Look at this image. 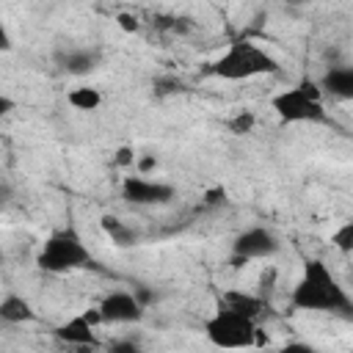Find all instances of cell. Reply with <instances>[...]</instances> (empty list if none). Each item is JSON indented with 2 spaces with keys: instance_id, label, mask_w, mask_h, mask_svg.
<instances>
[{
  "instance_id": "1",
  "label": "cell",
  "mask_w": 353,
  "mask_h": 353,
  "mask_svg": "<svg viewBox=\"0 0 353 353\" xmlns=\"http://www.w3.org/2000/svg\"><path fill=\"white\" fill-rule=\"evenodd\" d=\"M290 303L301 312H339V314L353 312L350 295L345 292V287L336 281V276L323 259H309L303 265V273L290 292Z\"/></svg>"
},
{
  "instance_id": "2",
  "label": "cell",
  "mask_w": 353,
  "mask_h": 353,
  "mask_svg": "<svg viewBox=\"0 0 353 353\" xmlns=\"http://www.w3.org/2000/svg\"><path fill=\"white\" fill-rule=\"evenodd\" d=\"M279 72V61L265 52L262 47L251 44V41H234L229 44V50L223 55H218L204 74L221 77V80H251L259 74H276Z\"/></svg>"
},
{
  "instance_id": "3",
  "label": "cell",
  "mask_w": 353,
  "mask_h": 353,
  "mask_svg": "<svg viewBox=\"0 0 353 353\" xmlns=\"http://www.w3.org/2000/svg\"><path fill=\"white\" fill-rule=\"evenodd\" d=\"M94 262L88 245L83 243V237L77 234L74 226H63V229H55L39 256H36V265L44 270V273H72V270H80V268H88Z\"/></svg>"
},
{
  "instance_id": "4",
  "label": "cell",
  "mask_w": 353,
  "mask_h": 353,
  "mask_svg": "<svg viewBox=\"0 0 353 353\" xmlns=\"http://www.w3.org/2000/svg\"><path fill=\"white\" fill-rule=\"evenodd\" d=\"M273 110L279 113L281 121L287 124H303V121H328V113H325V105H323V88L320 83L303 77L298 85L292 88H284L273 97Z\"/></svg>"
},
{
  "instance_id": "5",
  "label": "cell",
  "mask_w": 353,
  "mask_h": 353,
  "mask_svg": "<svg viewBox=\"0 0 353 353\" xmlns=\"http://www.w3.org/2000/svg\"><path fill=\"white\" fill-rule=\"evenodd\" d=\"M204 334L215 347H251L256 345V334H259V323L221 306L207 323H204Z\"/></svg>"
},
{
  "instance_id": "6",
  "label": "cell",
  "mask_w": 353,
  "mask_h": 353,
  "mask_svg": "<svg viewBox=\"0 0 353 353\" xmlns=\"http://www.w3.org/2000/svg\"><path fill=\"white\" fill-rule=\"evenodd\" d=\"M281 251V240L268 226H248L232 243V265L245 268L254 259H270Z\"/></svg>"
},
{
  "instance_id": "7",
  "label": "cell",
  "mask_w": 353,
  "mask_h": 353,
  "mask_svg": "<svg viewBox=\"0 0 353 353\" xmlns=\"http://www.w3.org/2000/svg\"><path fill=\"white\" fill-rule=\"evenodd\" d=\"M121 196H124L130 204L149 207V204H168V201L176 196V190H174V185H168V182L146 179L143 174H135V176H124V182H121Z\"/></svg>"
},
{
  "instance_id": "8",
  "label": "cell",
  "mask_w": 353,
  "mask_h": 353,
  "mask_svg": "<svg viewBox=\"0 0 353 353\" xmlns=\"http://www.w3.org/2000/svg\"><path fill=\"white\" fill-rule=\"evenodd\" d=\"M105 325H130V323H141L143 317V303L138 301L135 292L130 290H113L99 301Z\"/></svg>"
},
{
  "instance_id": "9",
  "label": "cell",
  "mask_w": 353,
  "mask_h": 353,
  "mask_svg": "<svg viewBox=\"0 0 353 353\" xmlns=\"http://www.w3.org/2000/svg\"><path fill=\"white\" fill-rule=\"evenodd\" d=\"M52 334H55V339H61V342H63V345H69V347H99L97 328L83 317V312H80V314H74L72 320H66V323L55 325V328H52Z\"/></svg>"
},
{
  "instance_id": "10",
  "label": "cell",
  "mask_w": 353,
  "mask_h": 353,
  "mask_svg": "<svg viewBox=\"0 0 353 353\" xmlns=\"http://www.w3.org/2000/svg\"><path fill=\"white\" fill-rule=\"evenodd\" d=\"M221 306H226V309H234V312H240V314H245V317H251V320H262V317H268L270 314V301L268 298H262L259 292H243V290H226L223 295H221Z\"/></svg>"
},
{
  "instance_id": "11",
  "label": "cell",
  "mask_w": 353,
  "mask_h": 353,
  "mask_svg": "<svg viewBox=\"0 0 353 353\" xmlns=\"http://www.w3.org/2000/svg\"><path fill=\"white\" fill-rule=\"evenodd\" d=\"M320 88L334 99H353V66H328L320 77Z\"/></svg>"
},
{
  "instance_id": "12",
  "label": "cell",
  "mask_w": 353,
  "mask_h": 353,
  "mask_svg": "<svg viewBox=\"0 0 353 353\" xmlns=\"http://www.w3.org/2000/svg\"><path fill=\"white\" fill-rule=\"evenodd\" d=\"M58 63L63 72L74 74V77H83V74H91L97 66H99V52L97 50H88V47H74V50H66L58 55Z\"/></svg>"
},
{
  "instance_id": "13",
  "label": "cell",
  "mask_w": 353,
  "mask_h": 353,
  "mask_svg": "<svg viewBox=\"0 0 353 353\" xmlns=\"http://www.w3.org/2000/svg\"><path fill=\"white\" fill-rule=\"evenodd\" d=\"M0 320L8 323V325H22V323H33L36 320V312H33V306L22 295L8 292L0 301Z\"/></svg>"
},
{
  "instance_id": "14",
  "label": "cell",
  "mask_w": 353,
  "mask_h": 353,
  "mask_svg": "<svg viewBox=\"0 0 353 353\" xmlns=\"http://www.w3.org/2000/svg\"><path fill=\"white\" fill-rule=\"evenodd\" d=\"M99 229L108 234V240L116 248H132L138 243V232L130 223H124L121 218H116V215H102L99 218Z\"/></svg>"
},
{
  "instance_id": "15",
  "label": "cell",
  "mask_w": 353,
  "mask_h": 353,
  "mask_svg": "<svg viewBox=\"0 0 353 353\" xmlns=\"http://www.w3.org/2000/svg\"><path fill=\"white\" fill-rule=\"evenodd\" d=\"M66 102L74 108V110H97L102 105V94L99 88L94 85H77L66 94Z\"/></svg>"
},
{
  "instance_id": "16",
  "label": "cell",
  "mask_w": 353,
  "mask_h": 353,
  "mask_svg": "<svg viewBox=\"0 0 353 353\" xmlns=\"http://www.w3.org/2000/svg\"><path fill=\"white\" fill-rule=\"evenodd\" d=\"M254 127H256L254 110H237L234 116L226 119V130L232 135H248V132H254Z\"/></svg>"
},
{
  "instance_id": "17",
  "label": "cell",
  "mask_w": 353,
  "mask_h": 353,
  "mask_svg": "<svg viewBox=\"0 0 353 353\" xmlns=\"http://www.w3.org/2000/svg\"><path fill=\"white\" fill-rule=\"evenodd\" d=\"M331 245L342 254H353V221H345L334 229L331 234Z\"/></svg>"
},
{
  "instance_id": "18",
  "label": "cell",
  "mask_w": 353,
  "mask_h": 353,
  "mask_svg": "<svg viewBox=\"0 0 353 353\" xmlns=\"http://www.w3.org/2000/svg\"><path fill=\"white\" fill-rule=\"evenodd\" d=\"M276 287H279V270L273 265H265L262 273H259V279H256V292L270 301V295L276 292Z\"/></svg>"
},
{
  "instance_id": "19",
  "label": "cell",
  "mask_w": 353,
  "mask_h": 353,
  "mask_svg": "<svg viewBox=\"0 0 353 353\" xmlns=\"http://www.w3.org/2000/svg\"><path fill=\"white\" fill-rule=\"evenodd\" d=\"M185 85L176 77H157L154 80V94L157 97H168V94H179Z\"/></svg>"
},
{
  "instance_id": "20",
  "label": "cell",
  "mask_w": 353,
  "mask_h": 353,
  "mask_svg": "<svg viewBox=\"0 0 353 353\" xmlns=\"http://www.w3.org/2000/svg\"><path fill=\"white\" fill-rule=\"evenodd\" d=\"M135 160H138V154H135L132 146H119L116 154H113V165L116 168H135Z\"/></svg>"
},
{
  "instance_id": "21",
  "label": "cell",
  "mask_w": 353,
  "mask_h": 353,
  "mask_svg": "<svg viewBox=\"0 0 353 353\" xmlns=\"http://www.w3.org/2000/svg\"><path fill=\"white\" fill-rule=\"evenodd\" d=\"M116 25L124 30V33H138L141 30V19L135 17V14H116Z\"/></svg>"
},
{
  "instance_id": "22",
  "label": "cell",
  "mask_w": 353,
  "mask_h": 353,
  "mask_svg": "<svg viewBox=\"0 0 353 353\" xmlns=\"http://www.w3.org/2000/svg\"><path fill=\"white\" fill-rule=\"evenodd\" d=\"M204 207H221V204H226V188H221V185H215V188H210L207 193H204V201H201Z\"/></svg>"
},
{
  "instance_id": "23",
  "label": "cell",
  "mask_w": 353,
  "mask_h": 353,
  "mask_svg": "<svg viewBox=\"0 0 353 353\" xmlns=\"http://www.w3.org/2000/svg\"><path fill=\"white\" fill-rule=\"evenodd\" d=\"M154 168H157V157H154V154H138V160H135V171H138V174L146 176V174H152Z\"/></svg>"
},
{
  "instance_id": "24",
  "label": "cell",
  "mask_w": 353,
  "mask_h": 353,
  "mask_svg": "<svg viewBox=\"0 0 353 353\" xmlns=\"http://www.w3.org/2000/svg\"><path fill=\"white\" fill-rule=\"evenodd\" d=\"M132 292H135V295H138V301H141V303H143V306H149V303H152V301H157V295H154V292H152V290H146V287H135V290H132Z\"/></svg>"
},
{
  "instance_id": "25",
  "label": "cell",
  "mask_w": 353,
  "mask_h": 353,
  "mask_svg": "<svg viewBox=\"0 0 353 353\" xmlns=\"http://www.w3.org/2000/svg\"><path fill=\"white\" fill-rule=\"evenodd\" d=\"M110 350H138V345L132 339H119V342H110Z\"/></svg>"
},
{
  "instance_id": "26",
  "label": "cell",
  "mask_w": 353,
  "mask_h": 353,
  "mask_svg": "<svg viewBox=\"0 0 353 353\" xmlns=\"http://www.w3.org/2000/svg\"><path fill=\"white\" fill-rule=\"evenodd\" d=\"M0 108H3V113H8V110H11V99L3 97V99H0Z\"/></svg>"
},
{
  "instance_id": "27",
  "label": "cell",
  "mask_w": 353,
  "mask_h": 353,
  "mask_svg": "<svg viewBox=\"0 0 353 353\" xmlns=\"http://www.w3.org/2000/svg\"><path fill=\"white\" fill-rule=\"evenodd\" d=\"M284 3H290V6H306L309 0H284Z\"/></svg>"
}]
</instances>
